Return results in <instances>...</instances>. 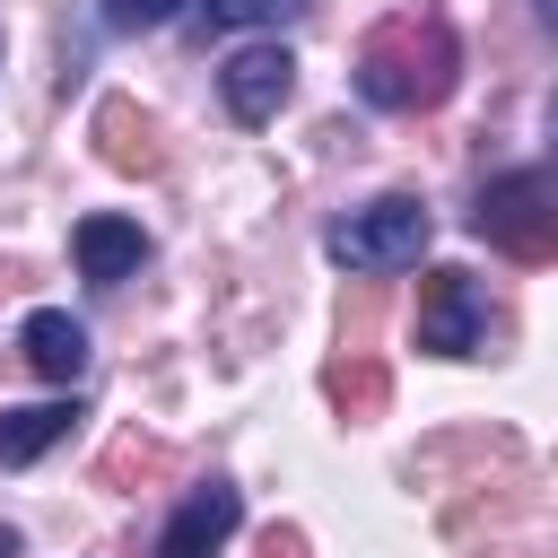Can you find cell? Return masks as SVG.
<instances>
[{"mask_svg":"<svg viewBox=\"0 0 558 558\" xmlns=\"http://www.w3.org/2000/svg\"><path fill=\"white\" fill-rule=\"evenodd\" d=\"M349 78H357V96L375 113H436L453 96V78H462V35L436 9H401V17L366 26Z\"/></svg>","mask_w":558,"mask_h":558,"instance_id":"obj_1","label":"cell"},{"mask_svg":"<svg viewBox=\"0 0 558 558\" xmlns=\"http://www.w3.org/2000/svg\"><path fill=\"white\" fill-rule=\"evenodd\" d=\"M427 235H436V218H427L418 192H375V201H357L323 227V253L357 279H384V270H410L427 253Z\"/></svg>","mask_w":558,"mask_h":558,"instance_id":"obj_2","label":"cell"},{"mask_svg":"<svg viewBox=\"0 0 558 558\" xmlns=\"http://www.w3.org/2000/svg\"><path fill=\"white\" fill-rule=\"evenodd\" d=\"M471 235L514 262H558V166H506L471 201Z\"/></svg>","mask_w":558,"mask_h":558,"instance_id":"obj_3","label":"cell"},{"mask_svg":"<svg viewBox=\"0 0 558 558\" xmlns=\"http://www.w3.org/2000/svg\"><path fill=\"white\" fill-rule=\"evenodd\" d=\"M488 288L471 279V270H453V262H436L427 279H418V323H410V340L427 349V357H480L488 349Z\"/></svg>","mask_w":558,"mask_h":558,"instance_id":"obj_4","label":"cell"},{"mask_svg":"<svg viewBox=\"0 0 558 558\" xmlns=\"http://www.w3.org/2000/svg\"><path fill=\"white\" fill-rule=\"evenodd\" d=\"M218 96H227V113H235L244 131L279 122V105L296 96V52H288V44H244V52H227Z\"/></svg>","mask_w":558,"mask_h":558,"instance_id":"obj_5","label":"cell"},{"mask_svg":"<svg viewBox=\"0 0 558 558\" xmlns=\"http://www.w3.org/2000/svg\"><path fill=\"white\" fill-rule=\"evenodd\" d=\"M235 523H244V488L209 471V480H201V488H183V506L166 514L157 558H218V549L235 541Z\"/></svg>","mask_w":558,"mask_h":558,"instance_id":"obj_6","label":"cell"},{"mask_svg":"<svg viewBox=\"0 0 558 558\" xmlns=\"http://www.w3.org/2000/svg\"><path fill=\"white\" fill-rule=\"evenodd\" d=\"M70 262H78V279H87V288H122V279H140L148 235H140V218L96 209V218H78V227H70Z\"/></svg>","mask_w":558,"mask_h":558,"instance_id":"obj_7","label":"cell"},{"mask_svg":"<svg viewBox=\"0 0 558 558\" xmlns=\"http://www.w3.org/2000/svg\"><path fill=\"white\" fill-rule=\"evenodd\" d=\"M17 357H26L44 384H61V392H70V384L87 375V323H78V314H61V305H35V314L17 323Z\"/></svg>","mask_w":558,"mask_h":558,"instance_id":"obj_8","label":"cell"},{"mask_svg":"<svg viewBox=\"0 0 558 558\" xmlns=\"http://www.w3.org/2000/svg\"><path fill=\"white\" fill-rule=\"evenodd\" d=\"M70 427H78V401H70V392H61V401H17V410H0V471L44 462Z\"/></svg>","mask_w":558,"mask_h":558,"instance_id":"obj_9","label":"cell"},{"mask_svg":"<svg viewBox=\"0 0 558 558\" xmlns=\"http://www.w3.org/2000/svg\"><path fill=\"white\" fill-rule=\"evenodd\" d=\"M96 140H105V166H157V140H148V122L122 96L96 105Z\"/></svg>","mask_w":558,"mask_h":558,"instance_id":"obj_10","label":"cell"},{"mask_svg":"<svg viewBox=\"0 0 558 558\" xmlns=\"http://www.w3.org/2000/svg\"><path fill=\"white\" fill-rule=\"evenodd\" d=\"M174 9H183V0H96V17H105L113 35H157Z\"/></svg>","mask_w":558,"mask_h":558,"instance_id":"obj_11","label":"cell"},{"mask_svg":"<svg viewBox=\"0 0 558 558\" xmlns=\"http://www.w3.org/2000/svg\"><path fill=\"white\" fill-rule=\"evenodd\" d=\"M305 0H201V17L209 26H279V17H296Z\"/></svg>","mask_w":558,"mask_h":558,"instance_id":"obj_12","label":"cell"},{"mask_svg":"<svg viewBox=\"0 0 558 558\" xmlns=\"http://www.w3.org/2000/svg\"><path fill=\"white\" fill-rule=\"evenodd\" d=\"M331 392H340L349 410H375V401H384V366H357V375H349V366H331Z\"/></svg>","mask_w":558,"mask_h":558,"instance_id":"obj_13","label":"cell"},{"mask_svg":"<svg viewBox=\"0 0 558 558\" xmlns=\"http://www.w3.org/2000/svg\"><path fill=\"white\" fill-rule=\"evenodd\" d=\"M532 9H541V26H549V35H558V0H532Z\"/></svg>","mask_w":558,"mask_h":558,"instance_id":"obj_14","label":"cell"},{"mask_svg":"<svg viewBox=\"0 0 558 558\" xmlns=\"http://www.w3.org/2000/svg\"><path fill=\"white\" fill-rule=\"evenodd\" d=\"M0 558H17V532H9V523H0Z\"/></svg>","mask_w":558,"mask_h":558,"instance_id":"obj_15","label":"cell"},{"mask_svg":"<svg viewBox=\"0 0 558 558\" xmlns=\"http://www.w3.org/2000/svg\"><path fill=\"white\" fill-rule=\"evenodd\" d=\"M549 148H558V96H549Z\"/></svg>","mask_w":558,"mask_h":558,"instance_id":"obj_16","label":"cell"}]
</instances>
